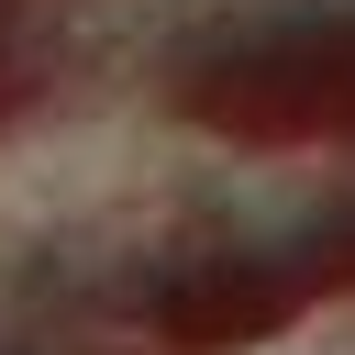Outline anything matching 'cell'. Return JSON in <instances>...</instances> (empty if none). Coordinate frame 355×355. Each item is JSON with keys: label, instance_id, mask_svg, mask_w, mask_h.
I'll list each match as a JSON object with an SVG mask.
<instances>
[{"label": "cell", "instance_id": "6da1fadb", "mask_svg": "<svg viewBox=\"0 0 355 355\" xmlns=\"http://www.w3.org/2000/svg\"><path fill=\"white\" fill-rule=\"evenodd\" d=\"M266 355H355V300H333V311H311L300 333H277Z\"/></svg>", "mask_w": 355, "mask_h": 355}]
</instances>
